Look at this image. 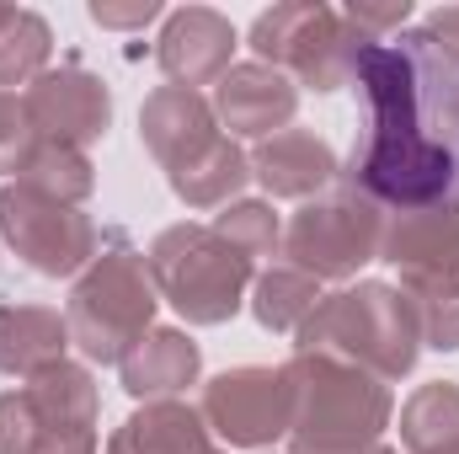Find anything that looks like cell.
<instances>
[{
	"label": "cell",
	"instance_id": "cell-1",
	"mask_svg": "<svg viewBox=\"0 0 459 454\" xmlns=\"http://www.w3.org/2000/svg\"><path fill=\"white\" fill-rule=\"evenodd\" d=\"M368 123L347 177L374 209L411 214L459 198V54L428 27L368 43L352 70Z\"/></svg>",
	"mask_w": 459,
	"mask_h": 454
},
{
	"label": "cell",
	"instance_id": "cell-2",
	"mask_svg": "<svg viewBox=\"0 0 459 454\" xmlns=\"http://www.w3.org/2000/svg\"><path fill=\"white\" fill-rule=\"evenodd\" d=\"M294 353L337 358L374 380H406L422 353V321L411 300L390 284H352L316 305V316L294 332Z\"/></svg>",
	"mask_w": 459,
	"mask_h": 454
},
{
	"label": "cell",
	"instance_id": "cell-3",
	"mask_svg": "<svg viewBox=\"0 0 459 454\" xmlns=\"http://www.w3.org/2000/svg\"><path fill=\"white\" fill-rule=\"evenodd\" d=\"M283 369L294 380L289 454H363L390 428L395 396L385 380L316 353H294Z\"/></svg>",
	"mask_w": 459,
	"mask_h": 454
},
{
	"label": "cell",
	"instance_id": "cell-4",
	"mask_svg": "<svg viewBox=\"0 0 459 454\" xmlns=\"http://www.w3.org/2000/svg\"><path fill=\"white\" fill-rule=\"evenodd\" d=\"M155 305H160V294H155L144 251H134L128 235L113 230V235H102L97 262L70 289V305H65L70 342L91 363H123V353L150 332Z\"/></svg>",
	"mask_w": 459,
	"mask_h": 454
},
{
	"label": "cell",
	"instance_id": "cell-5",
	"mask_svg": "<svg viewBox=\"0 0 459 454\" xmlns=\"http://www.w3.org/2000/svg\"><path fill=\"white\" fill-rule=\"evenodd\" d=\"M144 262H150L155 294L187 327H225L246 305V289L256 284V262L246 251H235L214 225L160 230Z\"/></svg>",
	"mask_w": 459,
	"mask_h": 454
},
{
	"label": "cell",
	"instance_id": "cell-6",
	"mask_svg": "<svg viewBox=\"0 0 459 454\" xmlns=\"http://www.w3.org/2000/svg\"><path fill=\"white\" fill-rule=\"evenodd\" d=\"M97 385L65 358L0 396V454H97Z\"/></svg>",
	"mask_w": 459,
	"mask_h": 454
},
{
	"label": "cell",
	"instance_id": "cell-7",
	"mask_svg": "<svg viewBox=\"0 0 459 454\" xmlns=\"http://www.w3.org/2000/svg\"><path fill=\"white\" fill-rule=\"evenodd\" d=\"M368 43L352 32L342 11L321 0H289L251 22V54L256 65H273L278 75H294L305 92H342L358 70V54Z\"/></svg>",
	"mask_w": 459,
	"mask_h": 454
},
{
	"label": "cell",
	"instance_id": "cell-8",
	"mask_svg": "<svg viewBox=\"0 0 459 454\" xmlns=\"http://www.w3.org/2000/svg\"><path fill=\"white\" fill-rule=\"evenodd\" d=\"M379 240H385V214L352 188L337 182V193L310 198L289 225H283V257L289 267L321 278H352L363 262H379Z\"/></svg>",
	"mask_w": 459,
	"mask_h": 454
},
{
	"label": "cell",
	"instance_id": "cell-9",
	"mask_svg": "<svg viewBox=\"0 0 459 454\" xmlns=\"http://www.w3.org/2000/svg\"><path fill=\"white\" fill-rule=\"evenodd\" d=\"M0 240L32 273H43V278H75L102 251L97 220L86 209L59 204V198H43L27 182H5L0 188Z\"/></svg>",
	"mask_w": 459,
	"mask_h": 454
},
{
	"label": "cell",
	"instance_id": "cell-10",
	"mask_svg": "<svg viewBox=\"0 0 459 454\" xmlns=\"http://www.w3.org/2000/svg\"><path fill=\"white\" fill-rule=\"evenodd\" d=\"M204 423L230 450H267L273 439H289L294 423V380L289 369L240 363L204 385Z\"/></svg>",
	"mask_w": 459,
	"mask_h": 454
},
{
	"label": "cell",
	"instance_id": "cell-11",
	"mask_svg": "<svg viewBox=\"0 0 459 454\" xmlns=\"http://www.w3.org/2000/svg\"><path fill=\"white\" fill-rule=\"evenodd\" d=\"M379 262L401 273L406 300H459V198L411 209V214H390Z\"/></svg>",
	"mask_w": 459,
	"mask_h": 454
},
{
	"label": "cell",
	"instance_id": "cell-12",
	"mask_svg": "<svg viewBox=\"0 0 459 454\" xmlns=\"http://www.w3.org/2000/svg\"><path fill=\"white\" fill-rule=\"evenodd\" d=\"M27 118L38 128L43 144H65V150H86L113 128V92L102 75L81 70V65H59L43 70L27 86Z\"/></svg>",
	"mask_w": 459,
	"mask_h": 454
},
{
	"label": "cell",
	"instance_id": "cell-13",
	"mask_svg": "<svg viewBox=\"0 0 459 454\" xmlns=\"http://www.w3.org/2000/svg\"><path fill=\"white\" fill-rule=\"evenodd\" d=\"M299 113V86L278 75L273 65H230L214 81V118L230 128V139H273Z\"/></svg>",
	"mask_w": 459,
	"mask_h": 454
},
{
	"label": "cell",
	"instance_id": "cell-14",
	"mask_svg": "<svg viewBox=\"0 0 459 454\" xmlns=\"http://www.w3.org/2000/svg\"><path fill=\"white\" fill-rule=\"evenodd\" d=\"M230 54H235V27L230 16L209 11V5H182L166 16L160 27V43H155V65L171 86H209L230 70Z\"/></svg>",
	"mask_w": 459,
	"mask_h": 454
},
{
	"label": "cell",
	"instance_id": "cell-15",
	"mask_svg": "<svg viewBox=\"0 0 459 454\" xmlns=\"http://www.w3.org/2000/svg\"><path fill=\"white\" fill-rule=\"evenodd\" d=\"M139 139L166 171H177L220 139L214 102L204 92H187V86H155L139 108Z\"/></svg>",
	"mask_w": 459,
	"mask_h": 454
},
{
	"label": "cell",
	"instance_id": "cell-16",
	"mask_svg": "<svg viewBox=\"0 0 459 454\" xmlns=\"http://www.w3.org/2000/svg\"><path fill=\"white\" fill-rule=\"evenodd\" d=\"M251 177L262 182L267 198H305V204H310L321 188H332V182L342 177V166H337V150H332L321 134H310V128H283V134H273V139L256 144Z\"/></svg>",
	"mask_w": 459,
	"mask_h": 454
},
{
	"label": "cell",
	"instance_id": "cell-17",
	"mask_svg": "<svg viewBox=\"0 0 459 454\" xmlns=\"http://www.w3.org/2000/svg\"><path fill=\"white\" fill-rule=\"evenodd\" d=\"M117 374H123V390L134 401H177L187 385H198L204 353H198V342L187 337V332H177V327H150L144 337L123 353Z\"/></svg>",
	"mask_w": 459,
	"mask_h": 454
},
{
	"label": "cell",
	"instance_id": "cell-18",
	"mask_svg": "<svg viewBox=\"0 0 459 454\" xmlns=\"http://www.w3.org/2000/svg\"><path fill=\"white\" fill-rule=\"evenodd\" d=\"M108 454H225L214 444L204 412L182 401H144L123 428H113Z\"/></svg>",
	"mask_w": 459,
	"mask_h": 454
},
{
	"label": "cell",
	"instance_id": "cell-19",
	"mask_svg": "<svg viewBox=\"0 0 459 454\" xmlns=\"http://www.w3.org/2000/svg\"><path fill=\"white\" fill-rule=\"evenodd\" d=\"M70 321L48 305H0V374L32 380L70 353Z\"/></svg>",
	"mask_w": 459,
	"mask_h": 454
},
{
	"label": "cell",
	"instance_id": "cell-20",
	"mask_svg": "<svg viewBox=\"0 0 459 454\" xmlns=\"http://www.w3.org/2000/svg\"><path fill=\"white\" fill-rule=\"evenodd\" d=\"M166 182H171V193L187 204V209H230L235 204V193L251 182V161L240 155V144L220 134L209 150H198L187 166H177V171H166Z\"/></svg>",
	"mask_w": 459,
	"mask_h": 454
},
{
	"label": "cell",
	"instance_id": "cell-21",
	"mask_svg": "<svg viewBox=\"0 0 459 454\" xmlns=\"http://www.w3.org/2000/svg\"><path fill=\"white\" fill-rule=\"evenodd\" d=\"M321 300H326L321 284H316L310 273L289 267V262L256 273V284H251V316H256L262 332H278V337H294V332L316 316Z\"/></svg>",
	"mask_w": 459,
	"mask_h": 454
},
{
	"label": "cell",
	"instance_id": "cell-22",
	"mask_svg": "<svg viewBox=\"0 0 459 454\" xmlns=\"http://www.w3.org/2000/svg\"><path fill=\"white\" fill-rule=\"evenodd\" d=\"M401 444L406 454H459V385L433 380L401 406Z\"/></svg>",
	"mask_w": 459,
	"mask_h": 454
},
{
	"label": "cell",
	"instance_id": "cell-23",
	"mask_svg": "<svg viewBox=\"0 0 459 454\" xmlns=\"http://www.w3.org/2000/svg\"><path fill=\"white\" fill-rule=\"evenodd\" d=\"M48 54H54V32L38 11H11L0 22V92L11 86H27L48 70Z\"/></svg>",
	"mask_w": 459,
	"mask_h": 454
},
{
	"label": "cell",
	"instance_id": "cell-24",
	"mask_svg": "<svg viewBox=\"0 0 459 454\" xmlns=\"http://www.w3.org/2000/svg\"><path fill=\"white\" fill-rule=\"evenodd\" d=\"M16 182H27V188L43 193V198H59V204H75V209H81V204L91 198V188H97V171H91L86 150L43 144V150L32 155V166H27Z\"/></svg>",
	"mask_w": 459,
	"mask_h": 454
},
{
	"label": "cell",
	"instance_id": "cell-25",
	"mask_svg": "<svg viewBox=\"0 0 459 454\" xmlns=\"http://www.w3.org/2000/svg\"><path fill=\"white\" fill-rule=\"evenodd\" d=\"M214 230L225 235L235 251H246L251 262H256V257H273V251L283 246V225H278L273 204H230V209H220Z\"/></svg>",
	"mask_w": 459,
	"mask_h": 454
},
{
	"label": "cell",
	"instance_id": "cell-26",
	"mask_svg": "<svg viewBox=\"0 0 459 454\" xmlns=\"http://www.w3.org/2000/svg\"><path fill=\"white\" fill-rule=\"evenodd\" d=\"M38 150H43V139H38L32 118H27V102L16 92H0V171L22 177Z\"/></svg>",
	"mask_w": 459,
	"mask_h": 454
},
{
	"label": "cell",
	"instance_id": "cell-27",
	"mask_svg": "<svg viewBox=\"0 0 459 454\" xmlns=\"http://www.w3.org/2000/svg\"><path fill=\"white\" fill-rule=\"evenodd\" d=\"M347 22H352V32L363 38V43H390L401 27H406V16H411V0H385V5H347L342 11Z\"/></svg>",
	"mask_w": 459,
	"mask_h": 454
},
{
	"label": "cell",
	"instance_id": "cell-28",
	"mask_svg": "<svg viewBox=\"0 0 459 454\" xmlns=\"http://www.w3.org/2000/svg\"><path fill=\"white\" fill-rule=\"evenodd\" d=\"M155 16H160V0H128V5H113V0H91V22H97V27H113V32L150 27Z\"/></svg>",
	"mask_w": 459,
	"mask_h": 454
},
{
	"label": "cell",
	"instance_id": "cell-29",
	"mask_svg": "<svg viewBox=\"0 0 459 454\" xmlns=\"http://www.w3.org/2000/svg\"><path fill=\"white\" fill-rule=\"evenodd\" d=\"M422 27H428V32H433V38H438L449 54H459V5H444V11H433Z\"/></svg>",
	"mask_w": 459,
	"mask_h": 454
},
{
	"label": "cell",
	"instance_id": "cell-30",
	"mask_svg": "<svg viewBox=\"0 0 459 454\" xmlns=\"http://www.w3.org/2000/svg\"><path fill=\"white\" fill-rule=\"evenodd\" d=\"M363 454H395V450H385V444H374V450H363Z\"/></svg>",
	"mask_w": 459,
	"mask_h": 454
},
{
	"label": "cell",
	"instance_id": "cell-31",
	"mask_svg": "<svg viewBox=\"0 0 459 454\" xmlns=\"http://www.w3.org/2000/svg\"><path fill=\"white\" fill-rule=\"evenodd\" d=\"M11 11H16V5H0V22H5V16H11Z\"/></svg>",
	"mask_w": 459,
	"mask_h": 454
}]
</instances>
